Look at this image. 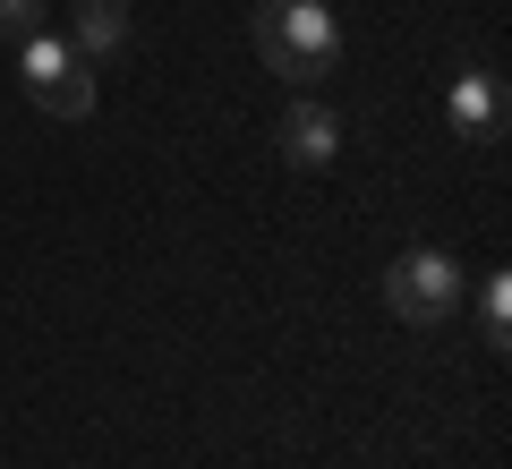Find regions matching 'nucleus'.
Wrapping results in <instances>:
<instances>
[{
	"label": "nucleus",
	"mask_w": 512,
	"mask_h": 469,
	"mask_svg": "<svg viewBox=\"0 0 512 469\" xmlns=\"http://www.w3.org/2000/svg\"><path fill=\"white\" fill-rule=\"evenodd\" d=\"M504 325H512V282L495 273L487 282V342H504Z\"/></svg>",
	"instance_id": "nucleus-8"
},
{
	"label": "nucleus",
	"mask_w": 512,
	"mask_h": 469,
	"mask_svg": "<svg viewBox=\"0 0 512 469\" xmlns=\"http://www.w3.org/2000/svg\"><path fill=\"white\" fill-rule=\"evenodd\" d=\"M128 43V0H77V60H111Z\"/></svg>",
	"instance_id": "nucleus-6"
},
{
	"label": "nucleus",
	"mask_w": 512,
	"mask_h": 469,
	"mask_svg": "<svg viewBox=\"0 0 512 469\" xmlns=\"http://www.w3.org/2000/svg\"><path fill=\"white\" fill-rule=\"evenodd\" d=\"M18 77H26V94H35L52 120H86V111H94V69L69 52V43H52V35H26L18 43Z\"/></svg>",
	"instance_id": "nucleus-3"
},
{
	"label": "nucleus",
	"mask_w": 512,
	"mask_h": 469,
	"mask_svg": "<svg viewBox=\"0 0 512 469\" xmlns=\"http://www.w3.org/2000/svg\"><path fill=\"white\" fill-rule=\"evenodd\" d=\"M0 35H9V43L43 35V0H0Z\"/></svg>",
	"instance_id": "nucleus-7"
},
{
	"label": "nucleus",
	"mask_w": 512,
	"mask_h": 469,
	"mask_svg": "<svg viewBox=\"0 0 512 469\" xmlns=\"http://www.w3.org/2000/svg\"><path fill=\"white\" fill-rule=\"evenodd\" d=\"M384 307H393L402 325H444V316L461 307V265L444 248L393 256V273H384Z\"/></svg>",
	"instance_id": "nucleus-2"
},
{
	"label": "nucleus",
	"mask_w": 512,
	"mask_h": 469,
	"mask_svg": "<svg viewBox=\"0 0 512 469\" xmlns=\"http://www.w3.org/2000/svg\"><path fill=\"white\" fill-rule=\"evenodd\" d=\"M256 52L282 86H316L342 60V26L325 0H256Z\"/></svg>",
	"instance_id": "nucleus-1"
},
{
	"label": "nucleus",
	"mask_w": 512,
	"mask_h": 469,
	"mask_svg": "<svg viewBox=\"0 0 512 469\" xmlns=\"http://www.w3.org/2000/svg\"><path fill=\"white\" fill-rule=\"evenodd\" d=\"M333 145H342V120H333L325 103H291L282 111V154H291L299 171H325Z\"/></svg>",
	"instance_id": "nucleus-5"
},
{
	"label": "nucleus",
	"mask_w": 512,
	"mask_h": 469,
	"mask_svg": "<svg viewBox=\"0 0 512 469\" xmlns=\"http://www.w3.org/2000/svg\"><path fill=\"white\" fill-rule=\"evenodd\" d=\"M444 120H453V137H504V86H495L487 69H461L453 94H444Z\"/></svg>",
	"instance_id": "nucleus-4"
}]
</instances>
